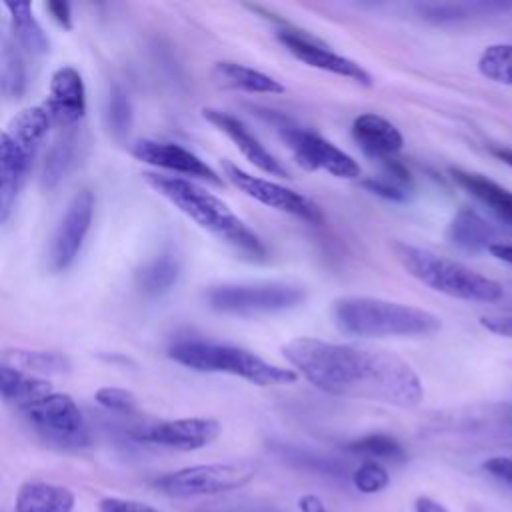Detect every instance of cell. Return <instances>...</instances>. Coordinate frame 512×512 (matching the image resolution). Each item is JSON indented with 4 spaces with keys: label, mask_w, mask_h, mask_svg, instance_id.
<instances>
[{
    "label": "cell",
    "mask_w": 512,
    "mask_h": 512,
    "mask_svg": "<svg viewBox=\"0 0 512 512\" xmlns=\"http://www.w3.org/2000/svg\"><path fill=\"white\" fill-rule=\"evenodd\" d=\"M22 412L36 432L58 448H84L90 442L82 412L68 394L50 392Z\"/></svg>",
    "instance_id": "cell-8"
},
{
    "label": "cell",
    "mask_w": 512,
    "mask_h": 512,
    "mask_svg": "<svg viewBox=\"0 0 512 512\" xmlns=\"http://www.w3.org/2000/svg\"><path fill=\"white\" fill-rule=\"evenodd\" d=\"M480 324L498 336L512 340V316H482Z\"/></svg>",
    "instance_id": "cell-38"
},
{
    "label": "cell",
    "mask_w": 512,
    "mask_h": 512,
    "mask_svg": "<svg viewBox=\"0 0 512 512\" xmlns=\"http://www.w3.org/2000/svg\"><path fill=\"white\" fill-rule=\"evenodd\" d=\"M280 136L304 170H324L344 180H354L362 174L360 164L350 154L316 132L298 126H284Z\"/></svg>",
    "instance_id": "cell-9"
},
{
    "label": "cell",
    "mask_w": 512,
    "mask_h": 512,
    "mask_svg": "<svg viewBox=\"0 0 512 512\" xmlns=\"http://www.w3.org/2000/svg\"><path fill=\"white\" fill-rule=\"evenodd\" d=\"M220 430V422L214 418H178L144 426L136 430L134 438L146 444L190 452L212 444L220 436Z\"/></svg>",
    "instance_id": "cell-13"
},
{
    "label": "cell",
    "mask_w": 512,
    "mask_h": 512,
    "mask_svg": "<svg viewBox=\"0 0 512 512\" xmlns=\"http://www.w3.org/2000/svg\"><path fill=\"white\" fill-rule=\"evenodd\" d=\"M352 484L362 494H378L388 488L390 474L388 470L374 460H364L354 472H352Z\"/></svg>",
    "instance_id": "cell-33"
},
{
    "label": "cell",
    "mask_w": 512,
    "mask_h": 512,
    "mask_svg": "<svg viewBox=\"0 0 512 512\" xmlns=\"http://www.w3.org/2000/svg\"><path fill=\"white\" fill-rule=\"evenodd\" d=\"M50 116L44 106H28L20 110L8 126V136L14 140V144L22 150V154L32 160L38 146L48 134L50 128Z\"/></svg>",
    "instance_id": "cell-22"
},
{
    "label": "cell",
    "mask_w": 512,
    "mask_h": 512,
    "mask_svg": "<svg viewBox=\"0 0 512 512\" xmlns=\"http://www.w3.org/2000/svg\"><path fill=\"white\" fill-rule=\"evenodd\" d=\"M178 274H180L178 260L172 254H162L152 262H148L136 274V282L144 294L158 296L168 292L174 286V282L178 280Z\"/></svg>",
    "instance_id": "cell-29"
},
{
    "label": "cell",
    "mask_w": 512,
    "mask_h": 512,
    "mask_svg": "<svg viewBox=\"0 0 512 512\" xmlns=\"http://www.w3.org/2000/svg\"><path fill=\"white\" fill-rule=\"evenodd\" d=\"M306 298L304 288L286 282L222 284L206 292L212 310L234 316H258L298 306Z\"/></svg>",
    "instance_id": "cell-6"
},
{
    "label": "cell",
    "mask_w": 512,
    "mask_h": 512,
    "mask_svg": "<svg viewBox=\"0 0 512 512\" xmlns=\"http://www.w3.org/2000/svg\"><path fill=\"white\" fill-rule=\"evenodd\" d=\"M168 356L190 370L232 374L256 386H284L296 382L298 378L292 368L276 366L258 354L234 344L180 340L168 348Z\"/></svg>",
    "instance_id": "cell-5"
},
{
    "label": "cell",
    "mask_w": 512,
    "mask_h": 512,
    "mask_svg": "<svg viewBox=\"0 0 512 512\" xmlns=\"http://www.w3.org/2000/svg\"><path fill=\"white\" fill-rule=\"evenodd\" d=\"M352 136L368 156L380 162L394 158L404 146L400 130L384 116L372 112L360 114L352 122Z\"/></svg>",
    "instance_id": "cell-17"
},
{
    "label": "cell",
    "mask_w": 512,
    "mask_h": 512,
    "mask_svg": "<svg viewBox=\"0 0 512 512\" xmlns=\"http://www.w3.org/2000/svg\"><path fill=\"white\" fill-rule=\"evenodd\" d=\"M46 10L50 12V16L66 30L72 28V14H70V4L68 2H48Z\"/></svg>",
    "instance_id": "cell-39"
},
{
    "label": "cell",
    "mask_w": 512,
    "mask_h": 512,
    "mask_svg": "<svg viewBox=\"0 0 512 512\" xmlns=\"http://www.w3.org/2000/svg\"><path fill=\"white\" fill-rule=\"evenodd\" d=\"M0 364L12 366L20 372L36 374H62L70 368V360L54 350H24L8 348L0 350Z\"/></svg>",
    "instance_id": "cell-25"
},
{
    "label": "cell",
    "mask_w": 512,
    "mask_h": 512,
    "mask_svg": "<svg viewBox=\"0 0 512 512\" xmlns=\"http://www.w3.org/2000/svg\"><path fill=\"white\" fill-rule=\"evenodd\" d=\"M484 472L502 482L512 490V458L510 456H492L482 464Z\"/></svg>",
    "instance_id": "cell-37"
},
{
    "label": "cell",
    "mask_w": 512,
    "mask_h": 512,
    "mask_svg": "<svg viewBox=\"0 0 512 512\" xmlns=\"http://www.w3.org/2000/svg\"><path fill=\"white\" fill-rule=\"evenodd\" d=\"M392 250L402 268L434 292L468 302H498L504 296L500 282L468 268L462 262L406 242H394Z\"/></svg>",
    "instance_id": "cell-4"
},
{
    "label": "cell",
    "mask_w": 512,
    "mask_h": 512,
    "mask_svg": "<svg viewBox=\"0 0 512 512\" xmlns=\"http://www.w3.org/2000/svg\"><path fill=\"white\" fill-rule=\"evenodd\" d=\"M132 156L138 158L140 162H146L156 168H164V170L178 172L184 176L200 178V180H206L216 186L224 184L222 178L216 174V170L210 168L200 156H196L194 152H190L184 146L174 144V142L144 138L132 146Z\"/></svg>",
    "instance_id": "cell-14"
},
{
    "label": "cell",
    "mask_w": 512,
    "mask_h": 512,
    "mask_svg": "<svg viewBox=\"0 0 512 512\" xmlns=\"http://www.w3.org/2000/svg\"><path fill=\"white\" fill-rule=\"evenodd\" d=\"M256 474V468L248 462H214L186 466L154 480L156 490L172 498L214 496L238 490L246 486Z\"/></svg>",
    "instance_id": "cell-7"
},
{
    "label": "cell",
    "mask_w": 512,
    "mask_h": 512,
    "mask_svg": "<svg viewBox=\"0 0 512 512\" xmlns=\"http://www.w3.org/2000/svg\"><path fill=\"white\" fill-rule=\"evenodd\" d=\"M98 512H160L148 504L136 502V500H126V498H116L108 496L98 502Z\"/></svg>",
    "instance_id": "cell-36"
},
{
    "label": "cell",
    "mask_w": 512,
    "mask_h": 512,
    "mask_svg": "<svg viewBox=\"0 0 512 512\" xmlns=\"http://www.w3.org/2000/svg\"><path fill=\"white\" fill-rule=\"evenodd\" d=\"M478 70L484 78L512 86V44H492L478 58Z\"/></svg>",
    "instance_id": "cell-31"
},
{
    "label": "cell",
    "mask_w": 512,
    "mask_h": 512,
    "mask_svg": "<svg viewBox=\"0 0 512 512\" xmlns=\"http://www.w3.org/2000/svg\"><path fill=\"white\" fill-rule=\"evenodd\" d=\"M44 108L50 120L60 126H74L84 116L86 90L84 80L76 68L62 66L54 70Z\"/></svg>",
    "instance_id": "cell-15"
},
{
    "label": "cell",
    "mask_w": 512,
    "mask_h": 512,
    "mask_svg": "<svg viewBox=\"0 0 512 512\" xmlns=\"http://www.w3.org/2000/svg\"><path fill=\"white\" fill-rule=\"evenodd\" d=\"M362 186H364L368 192H372V194H376V196H382V198H386V200L402 202V200H406V198L410 196V190L402 188L400 184L392 182V180L386 178V176L362 180Z\"/></svg>",
    "instance_id": "cell-35"
},
{
    "label": "cell",
    "mask_w": 512,
    "mask_h": 512,
    "mask_svg": "<svg viewBox=\"0 0 512 512\" xmlns=\"http://www.w3.org/2000/svg\"><path fill=\"white\" fill-rule=\"evenodd\" d=\"M278 40L284 44V48L296 60L304 62L306 66H312V68L348 78V80H352L356 84H362V86H372V76L364 66H360L352 58H346L342 54L332 52L330 48L312 40L304 32L284 28V30H278Z\"/></svg>",
    "instance_id": "cell-12"
},
{
    "label": "cell",
    "mask_w": 512,
    "mask_h": 512,
    "mask_svg": "<svg viewBox=\"0 0 512 512\" xmlns=\"http://www.w3.org/2000/svg\"><path fill=\"white\" fill-rule=\"evenodd\" d=\"M52 388L44 378L20 372L12 366L0 364V396L16 404L20 410L50 394Z\"/></svg>",
    "instance_id": "cell-24"
},
{
    "label": "cell",
    "mask_w": 512,
    "mask_h": 512,
    "mask_svg": "<svg viewBox=\"0 0 512 512\" xmlns=\"http://www.w3.org/2000/svg\"><path fill=\"white\" fill-rule=\"evenodd\" d=\"M78 150V134L74 130H68L62 134L54 144L48 148L44 162H42V172H40V182L46 190L56 188L62 178L68 174V170L74 164Z\"/></svg>",
    "instance_id": "cell-27"
},
{
    "label": "cell",
    "mask_w": 512,
    "mask_h": 512,
    "mask_svg": "<svg viewBox=\"0 0 512 512\" xmlns=\"http://www.w3.org/2000/svg\"><path fill=\"white\" fill-rule=\"evenodd\" d=\"M22 150L14 144L6 130H0V220H6L12 212L20 184L30 168Z\"/></svg>",
    "instance_id": "cell-19"
},
{
    "label": "cell",
    "mask_w": 512,
    "mask_h": 512,
    "mask_svg": "<svg viewBox=\"0 0 512 512\" xmlns=\"http://www.w3.org/2000/svg\"><path fill=\"white\" fill-rule=\"evenodd\" d=\"M0 92L10 98H22L26 92V68L16 42L0 36Z\"/></svg>",
    "instance_id": "cell-28"
},
{
    "label": "cell",
    "mask_w": 512,
    "mask_h": 512,
    "mask_svg": "<svg viewBox=\"0 0 512 512\" xmlns=\"http://www.w3.org/2000/svg\"><path fill=\"white\" fill-rule=\"evenodd\" d=\"M74 494L70 488L32 480L22 484L16 496V512H72Z\"/></svg>",
    "instance_id": "cell-20"
},
{
    "label": "cell",
    "mask_w": 512,
    "mask_h": 512,
    "mask_svg": "<svg viewBox=\"0 0 512 512\" xmlns=\"http://www.w3.org/2000/svg\"><path fill=\"white\" fill-rule=\"evenodd\" d=\"M414 512H448V510L432 496H418L414 500Z\"/></svg>",
    "instance_id": "cell-41"
},
{
    "label": "cell",
    "mask_w": 512,
    "mask_h": 512,
    "mask_svg": "<svg viewBox=\"0 0 512 512\" xmlns=\"http://www.w3.org/2000/svg\"><path fill=\"white\" fill-rule=\"evenodd\" d=\"M212 82L222 90H238L248 94H284L280 80L238 62L220 60L212 66Z\"/></svg>",
    "instance_id": "cell-18"
},
{
    "label": "cell",
    "mask_w": 512,
    "mask_h": 512,
    "mask_svg": "<svg viewBox=\"0 0 512 512\" xmlns=\"http://www.w3.org/2000/svg\"><path fill=\"white\" fill-rule=\"evenodd\" d=\"M336 326L352 336H430L442 328L436 314L372 296H344L334 302Z\"/></svg>",
    "instance_id": "cell-3"
},
{
    "label": "cell",
    "mask_w": 512,
    "mask_h": 512,
    "mask_svg": "<svg viewBox=\"0 0 512 512\" xmlns=\"http://www.w3.org/2000/svg\"><path fill=\"white\" fill-rule=\"evenodd\" d=\"M282 356L318 390L396 408H416L424 386L416 370L388 350L294 338L282 346Z\"/></svg>",
    "instance_id": "cell-1"
},
{
    "label": "cell",
    "mask_w": 512,
    "mask_h": 512,
    "mask_svg": "<svg viewBox=\"0 0 512 512\" xmlns=\"http://www.w3.org/2000/svg\"><path fill=\"white\" fill-rule=\"evenodd\" d=\"M448 240L462 250L480 252L494 244V230L478 212L464 206L448 226Z\"/></svg>",
    "instance_id": "cell-23"
},
{
    "label": "cell",
    "mask_w": 512,
    "mask_h": 512,
    "mask_svg": "<svg viewBox=\"0 0 512 512\" xmlns=\"http://www.w3.org/2000/svg\"><path fill=\"white\" fill-rule=\"evenodd\" d=\"M144 180L200 228L218 236L248 260L262 262L266 258V248L256 232L240 216H236L224 200L206 188L194 184L192 180L158 172H144Z\"/></svg>",
    "instance_id": "cell-2"
},
{
    "label": "cell",
    "mask_w": 512,
    "mask_h": 512,
    "mask_svg": "<svg viewBox=\"0 0 512 512\" xmlns=\"http://www.w3.org/2000/svg\"><path fill=\"white\" fill-rule=\"evenodd\" d=\"M298 510L300 512H328L324 500L316 494H302L298 498Z\"/></svg>",
    "instance_id": "cell-40"
},
{
    "label": "cell",
    "mask_w": 512,
    "mask_h": 512,
    "mask_svg": "<svg viewBox=\"0 0 512 512\" xmlns=\"http://www.w3.org/2000/svg\"><path fill=\"white\" fill-rule=\"evenodd\" d=\"M222 172L230 180V184L238 188L242 194H246L248 198L264 206H270L274 210L308 220L312 224L322 222V210L308 196L296 190H290L286 186H280L276 182H270L266 178L252 176L228 160H222Z\"/></svg>",
    "instance_id": "cell-10"
},
{
    "label": "cell",
    "mask_w": 512,
    "mask_h": 512,
    "mask_svg": "<svg viewBox=\"0 0 512 512\" xmlns=\"http://www.w3.org/2000/svg\"><path fill=\"white\" fill-rule=\"evenodd\" d=\"M202 116L206 122H210L212 126H216L220 132H224L240 150V154L254 164L258 170L268 172L272 176H280V178H290L288 170L280 164V160H276L266 148L264 144H260V140L232 114L224 112V110H216V108H204Z\"/></svg>",
    "instance_id": "cell-16"
},
{
    "label": "cell",
    "mask_w": 512,
    "mask_h": 512,
    "mask_svg": "<svg viewBox=\"0 0 512 512\" xmlns=\"http://www.w3.org/2000/svg\"><path fill=\"white\" fill-rule=\"evenodd\" d=\"M94 398L100 406H104L110 412H118V414L136 412V398L132 392H128L124 388L106 386V388H100Z\"/></svg>",
    "instance_id": "cell-34"
},
{
    "label": "cell",
    "mask_w": 512,
    "mask_h": 512,
    "mask_svg": "<svg viewBox=\"0 0 512 512\" xmlns=\"http://www.w3.org/2000/svg\"><path fill=\"white\" fill-rule=\"evenodd\" d=\"M450 174L460 188H464L468 194H472L482 204L492 208L504 220L512 222V190L496 184L494 180L482 174L466 172L460 168H450Z\"/></svg>",
    "instance_id": "cell-21"
},
{
    "label": "cell",
    "mask_w": 512,
    "mask_h": 512,
    "mask_svg": "<svg viewBox=\"0 0 512 512\" xmlns=\"http://www.w3.org/2000/svg\"><path fill=\"white\" fill-rule=\"evenodd\" d=\"M490 254L498 260H504L508 264H512V244H502V242H494L490 248Z\"/></svg>",
    "instance_id": "cell-42"
},
{
    "label": "cell",
    "mask_w": 512,
    "mask_h": 512,
    "mask_svg": "<svg viewBox=\"0 0 512 512\" xmlns=\"http://www.w3.org/2000/svg\"><path fill=\"white\" fill-rule=\"evenodd\" d=\"M94 216V194L88 188L78 190L68 202L50 244V268L54 272L66 270L78 256L82 242L90 230Z\"/></svg>",
    "instance_id": "cell-11"
},
{
    "label": "cell",
    "mask_w": 512,
    "mask_h": 512,
    "mask_svg": "<svg viewBox=\"0 0 512 512\" xmlns=\"http://www.w3.org/2000/svg\"><path fill=\"white\" fill-rule=\"evenodd\" d=\"M106 122L116 140H124L132 126V108L128 94L122 86L114 84L110 86L108 94V106H106Z\"/></svg>",
    "instance_id": "cell-32"
},
{
    "label": "cell",
    "mask_w": 512,
    "mask_h": 512,
    "mask_svg": "<svg viewBox=\"0 0 512 512\" xmlns=\"http://www.w3.org/2000/svg\"><path fill=\"white\" fill-rule=\"evenodd\" d=\"M6 10L10 12L12 30L20 46H24L30 54H46L50 48V40L34 18L30 2H6Z\"/></svg>",
    "instance_id": "cell-26"
},
{
    "label": "cell",
    "mask_w": 512,
    "mask_h": 512,
    "mask_svg": "<svg viewBox=\"0 0 512 512\" xmlns=\"http://www.w3.org/2000/svg\"><path fill=\"white\" fill-rule=\"evenodd\" d=\"M490 152H492L498 160H502L504 164H508V166L512 168V148H510V146H492Z\"/></svg>",
    "instance_id": "cell-43"
},
{
    "label": "cell",
    "mask_w": 512,
    "mask_h": 512,
    "mask_svg": "<svg viewBox=\"0 0 512 512\" xmlns=\"http://www.w3.org/2000/svg\"><path fill=\"white\" fill-rule=\"evenodd\" d=\"M346 450L356 454V456H364L366 460H374V462H392V464H400L404 462L408 456H406V450L404 446L388 436V434H368V436H362V438H356L352 442L346 444Z\"/></svg>",
    "instance_id": "cell-30"
}]
</instances>
